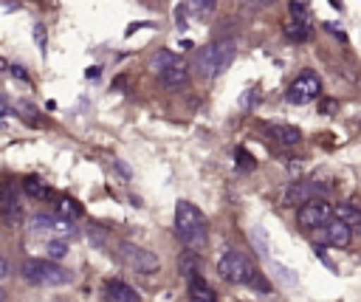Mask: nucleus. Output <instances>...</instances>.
Instances as JSON below:
<instances>
[{"label":"nucleus","instance_id":"nucleus-1","mask_svg":"<svg viewBox=\"0 0 361 302\" xmlns=\"http://www.w3.org/2000/svg\"><path fill=\"white\" fill-rule=\"evenodd\" d=\"M206 226L209 223H206L203 212L192 200H178L175 203V231H178L180 243L192 254L203 251V246H206Z\"/></svg>","mask_w":361,"mask_h":302},{"label":"nucleus","instance_id":"nucleus-2","mask_svg":"<svg viewBox=\"0 0 361 302\" xmlns=\"http://www.w3.org/2000/svg\"><path fill=\"white\" fill-rule=\"evenodd\" d=\"M217 274L226 279V282H234V285H254V288H268L262 274L257 271L254 260L245 257L243 251H234V248H226L220 257H217Z\"/></svg>","mask_w":361,"mask_h":302},{"label":"nucleus","instance_id":"nucleus-3","mask_svg":"<svg viewBox=\"0 0 361 302\" xmlns=\"http://www.w3.org/2000/svg\"><path fill=\"white\" fill-rule=\"evenodd\" d=\"M237 54V42L234 40H217V42H209L200 54H197V71L203 79H214L217 73H223L231 59Z\"/></svg>","mask_w":361,"mask_h":302},{"label":"nucleus","instance_id":"nucleus-4","mask_svg":"<svg viewBox=\"0 0 361 302\" xmlns=\"http://www.w3.org/2000/svg\"><path fill=\"white\" fill-rule=\"evenodd\" d=\"M23 279L34 285H68L71 271L56 265L54 260H25L23 262Z\"/></svg>","mask_w":361,"mask_h":302},{"label":"nucleus","instance_id":"nucleus-5","mask_svg":"<svg viewBox=\"0 0 361 302\" xmlns=\"http://www.w3.org/2000/svg\"><path fill=\"white\" fill-rule=\"evenodd\" d=\"M319 93H322V79H319V73H316V71H302V73L288 85L285 99H288L290 104H310V102L319 99Z\"/></svg>","mask_w":361,"mask_h":302},{"label":"nucleus","instance_id":"nucleus-6","mask_svg":"<svg viewBox=\"0 0 361 302\" xmlns=\"http://www.w3.org/2000/svg\"><path fill=\"white\" fill-rule=\"evenodd\" d=\"M118 260H121L127 268H133L135 274H155V271L161 268L158 257H155L152 251L135 246V243H121V246H118Z\"/></svg>","mask_w":361,"mask_h":302},{"label":"nucleus","instance_id":"nucleus-7","mask_svg":"<svg viewBox=\"0 0 361 302\" xmlns=\"http://www.w3.org/2000/svg\"><path fill=\"white\" fill-rule=\"evenodd\" d=\"M330 217H333V206L324 198H310L307 203H302L296 209V223H299V229H307V231L322 229Z\"/></svg>","mask_w":361,"mask_h":302},{"label":"nucleus","instance_id":"nucleus-8","mask_svg":"<svg viewBox=\"0 0 361 302\" xmlns=\"http://www.w3.org/2000/svg\"><path fill=\"white\" fill-rule=\"evenodd\" d=\"M313 25H310V11L302 0H290L288 6V23H285V37L293 42H305L310 37Z\"/></svg>","mask_w":361,"mask_h":302},{"label":"nucleus","instance_id":"nucleus-9","mask_svg":"<svg viewBox=\"0 0 361 302\" xmlns=\"http://www.w3.org/2000/svg\"><path fill=\"white\" fill-rule=\"evenodd\" d=\"M319 234H322V240H324L327 246H333V248H347L350 240H353V229L344 226L338 217H330V220L319 229Z\"/></svg>","mask_w":361,"mask_h":302},{"label":"nucleus","instance_id":"nucleus-10","mask_svg":"<svg viewBox=\"0 0 361 302\" xmlns=\"http://www.w3.org/2000/svg\"><path fill=\"white\" fill-rule=\"evenodd\" d=\"M319 192V183H313V181H293V183H288V189H285V195H282V203L285 206H302V203H307L310 198H319L316 195Z\"/></svg>","mask_w":361,"mask_h":302},{"label":"nucleus","instance_id":"nucleus-11","mask_svg":"<svg viewBox=\"0 0 361 302\" xmlns=\"http://www.w3.org/2000/svg\"><path fill=\"white\" fill-rule=\"evenodd\" d=\"M158 76H161V85H164V87L180 90V87L189 82V68L183 65V59H175V62H172L166 71H161Z\"/></svg>","mask_w":361,"mask_h":302},{"label":"nucleus","instance_id":"nucleus-12","mask_svg":"<svg viewBox=\"0 0 361 302\" xmlns=\"http://www.w3.org/2000/svg\"><path fill=\"white\" fill-rule=\"evenodd\" d=\"M104 299L107 302H141L138 294H135V288H130L121 279H107L104 282Z\"/></svg>","mask_w":361,"mask_h":302},{"label":"nucleus","instance_id":"nucleus-13","mask_svg":"<svg viewBox=\"0 0 361 302\" xmlns=\"http://www.w3.org/2000/svg\"><path fill=\"white\" fill-rule=\"evenodd\" d=\"M23 192H25L31 200H39V203H51V200H56V192H54L45 181H39V178H34V175H28V178L23 181Z\"/></svg>","mask_w":361,"mask_h":302},{"label":"nucleus","instance_id":"nucleus-14","mask_svg":"<svg viewBox=\"0 0 361 302\" xmlns=\"http://www.w3.org/2000/svg\"><path fill=\"white\" fill-rule=\"evenodd\" d=\"M31 229L37 231H56V234H71V223L62 217H51V215H34L31 217Z\"/></svg>","mask_w":361,"mask_h":302},{"label":"nucleus","instance_id":"nucleus-15","mask_svg":"<svg viewBox=\"0 0 361 302\" xmlns=\"http://www.w3.org/2000/svg\"><path fill=\"white\" fill-rule=\"evenodd\" d=\"M186 282H189V299H192V302H217L214 288H212L200 274H195V277L186 279Z\"/></svg>","mask_w":361,"mask_h":302},{"label":"nucleus","instance_id":"nucleus-16","mask_svg":"<svg viewBox=\"0 0 361 302\" xmlns=\"http://www.w3.org/2000/svg\"><path fill=\"white\" fill-rule=\"evenodd\" d=\"M268 133H271V138H276V141L285 144V147H293V144H299V138H302L299 127H293V124H271Z\"/></svg>","mask_w":361,"mask_h":302},{"label":"nucleus","instance_id":"nucleus-17","mask_svg":"<svg viewBox=\"0 0 361 302\" xmlns=\"http://www.w3.org/2000/svg\"><path fill=\"white\" fill-rule=\"evenodd\" d=\"M333 217H338L344 226L350 229H361V206H353V203H338L333 206Z\"/></svg>","mask_w":361,"mask_h":302},{"label":"nucleus","instance_id":"nucleus-18","mask_svg":"<svg viewBox=\"0 0 361 302\" xmlns=\"http://www.w3.org/2000/svg\"><path fill=\"white\" fill-rule=\"evenodd\" d=\"M56 217H62V220H76V217H82V206L73 200V198H68V195H62V198H56Z\"/></svg>","mask_w":361,"mask_h":302},{"label":"nucleus","instance_id":"nucleus-19","mask_svg":"<svg viewBox=\"0 0 361 302\" xmlns=\"http://www.w3.org/2000/svg\"><path fill=\"white\" fill-rule=\"evenodd\" d=\"M271 271H274V279H279L285 288H296V271H290L279 262H271Z\"/></svg>","mask_w":361,"mask_h":302},{"label":"nucleus","instance_id":"nucleus-20","mask_svg":"<svg viewBox=\"0 0 361 302\" xmlns=\"http://www.w3.org/2000/svg\"><path fill=\"white\" fill-rule=\"evenodd\" d=\"M178 56L172 54V51H158L152 59H149V71H155V73H161V71H166L172 62H175Z\"/></svg>","mask_w":361,"mask_h":302},{"label":"nucleus","instance_id":"nucleus-21","mask_svg":"<svg viewBox=\"0 0 361 302\" xmlns=\"http://www.w3.org/2000/svg\"><path fill=\"white\" fill-rule=\"evenodd\" d=\"M178 268H180V274L186 277V279H192L195 274H197V260H195V254L189 251V254H183L180 257V262H178Z\"/></svg>","mask_w":361,"mask_h":302},{"label":"nucleus","instance_id":"nucleus-22","mask_svg":"<svg viewBox=\"0 0 361 302\" xmlns=\"http://www.w3.org/2000/svg\"><path fill=\"white\" fill-rule=\"evenodd\" d=\"M214 6H217V0H189L192 14H197V17H203V14L214 11Z\"/></svg>","mask_w":361,"mask_h":302},{"label":"nucleus","instance_id":"nucleus-23","mask_svg":"<svg viewBox=\"0 0 361 302\" xmlns=\"http://www.w3.org/2000/svg\"><path fill=\"white\" fill-rule=\"evenodd\" d=\"M3 217L8 220V223H20V200L11 195L8 198V203H6V212H3Z\"/></svg>","mask_w":361,"mask_h":302},{"label":"nucleus","instance_id":"nucleus-24","mask_svg":"<svg viewBox=\"0 0 361 302\" xmlns=\"http://www.w3.org/2000/svg\"><path fill=\"white\" fill-rule=\"evenodd\" d=\"M45 251H48V257H51V260H62V257L68 254V246H65L62 240H51V243L45 246Z\"/></svg>","mask_w":361,"mask_h":302},{"label":"nucleus","instance_id":"nucleus-25","mask_svg":"<svg viewBox=\"0 0 361 302\" xmlns=\"http://www.w3.org/2000/svg\"><path fill=\"white\" fill-rule=\"evenodd\" d=\"M237 164H240V169H254V158H251L243 147L237 150Z\"/></svg>","mask_w":361,"mask_h":302},{"label":"nucleus","instance_id":"nucleus-26","mask_svg":"<svg viewBox=\"0 0 361 302\" xmlns=\"http://www.w3.org/2000/svg\"><path fill=\"white\" fill-rule=\"evenodd\" d=\"M34 40H37V45H39V51H45V28L37 23L34 25Z\"/></svg>","mask_w":361,"mask_h":302},{"label":"nucleus","instance_id":"nucleus-27","mask_svg":"<svg viewBox=\"0 0 361 302\" xmlns=\"http://www.w3.org/2000/svg\"><path fill=\"white\" fill-rule=\"evenodd\" d=\"M8 71H11V73H14L17 79H23V82H28V73H25V68H20V65H11Z\"/></svg>","mask_w":361,"mask_h":302},{"label":"nucleus","instance_id":"nucleus-28","mask_svg":"<svg viewBox=\"0 0 361 302\" xmlns=\"http://www.w3.org/2000/svg\"><path fill=\"white\" fill-rule=\"evenodd\" d=\"M324 28H327V31H330V34H336V37H338V40H344V31H341V28H338V25H336V23H324Z\"/></svg>","mask_w":361,"mask_h":302},{"label":"nucleus","instance_id":"nucleus-29","mask_svg":"<svg viewBox=\"0 0 361 302\" xmlns=\"http://www.w3.org/2000/svg\"><path fill=\"white\" fill-rule=\"evenodd\" d=\"M8 277V262H6V257H0V282Z\"/></svg>","mask_w":361,"mask_h":302},{"label":"nucleus","instance_id":"nucleus-30","mask_svg":"<svg viewBox=\"0 0 361 302\" xmlns=\"http://www.w3.org/2000/svg\"><path fill=\"white\" fill-rule=\"evenodd\" d=\"M333 107H336V102H333V99H324V102H322V110H324V113H330Z\"/></svg>","mask_w":361,"mask_h":302},{"label":"nucleus","instance_id":"nucleus-31","mask_svg":"<svg viewBox=\"0 0 361 302\" xmlns=\"http://www.w3.org/2000/svg\"><path fill=\"white\" fill-rule=\"evenodd\" d=\"M3 200H6V186L0 183V203H3Z\"/></svg>","mask_w":361,"mask_h":302},{"label":"nucleus","instance_id":"nucleus-32","mask_svg":"<svg viewBox=\"0 0 361 302\" xmlns=\"http://www.w3.org/2000/svg\"><path fill=\"white\" fill-rule=\"evenodd\" d=\"M0 71H8V65H6V59H0Z\"/></svg>","mask_w":361,"mask_h":302},{"label":"nucleus","instance_id":"nucleus-33","mask_svg":"<svg viewBox=\"0 0 361 302\" xmlns=\"http://www.w3.org/2000/svg\"><path fill=\"white\" fill-rule=\"evenodd\" d=\"M0 302H3V291H0Z\"/></svg>","mask_w":361,"mask_h":302},{"label":"nucleus","instance_id":"nucleus-34","mask_svg":"<svg viewBox=\"0 0 361 302\" xmlns=\"http://www.w3.org/2000/svg\"><path fill=\"white\" fill-rule=\"evenodd\" d=\"M0 116H3V107H0Z\"/></svg>","mask_w":361,"mask_h":302},{"label":"nucleus","instance_id":"nucleus-35","mask_svg":"<svg viewBox=\"0 0 361 302\" xmlns=\"http://www.w3.org/2000/svg\"><path fill=\"white\" fill-rule=\"evenodd\" d=\"M262 3H265V0H262Z\"/></svg>","mask_w":361,"mask_h":302}]
</instances>
